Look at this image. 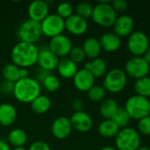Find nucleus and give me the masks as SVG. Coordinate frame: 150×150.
I'll use <instances>...</instances> for the list:
<instances>
[{
	"instance_id": "47",
	"label": "nucleus",
	"mask_w": 150,
	"mask_h": 150,
	"mask_svg": "<svg viewBox=\"0 0 150 150\" xmlns=\"http://www.w3.org/2000/svg\"><path fill=\"white\" fill-rule=\"evenodd\" d=\"M11 150H27V149H25V148H23V147H19V148H14V149H12Z\"/></svg>"
},
{
	"instance_id": "26",
	"label": "nucleus",
	"mask_w": 150,
	"mask_h": 150,
	"mask_svg": "<svg viewBox=\"0 0 150 150\" xmlns=\"http://www.w3.org/2000/svg\"><path fill=\"white\" fill-rule=\"evenodd\" d=\"M120 128L111 120H105L98 126V133L104 138H114L118 134Z\"/></svg>"
},
{
	"instance_id": "34",
	"label": "nucleus",
	"mask_w": 150,
	"mask_h": 150,
	"mask_svg": "<svg viewBox=\"0 0 150 150\" xmlns=\"http://www.w3.org/2000/svg\"><path fill=\"white\" fill-rule=\"evenodd\" d=\"M57 14L63 19H66L73 14V6L68 2H62L57 7Z\"/></svg>"
},
{
	"instance_id": "37",
	"label": "nucleus",
	"mask_w": 150,
	"mask_h": 150,
	"mask_svg": "<svg viewBox=\"0 0 150 150\" xmlns=\"http://www.w3.org/2000/svg\"><path fill=\"white\" fill-rule=\"evenodd\" d=\"M14 85L15 83H11L9 81H4L0 84V92L4 95V96H9V95H13V91H14Z\"/></svg>"
},
{
	"instance_id": "22",
	"label": "nucleus",
	"mask_w": 150,
	"mask_h": 150,
	"mask_svg": "<svg viewBox=\"0 0 150 150\" xmlns=\"http://www.w3.org/2000/svg\"><path fill=\"white\" fill-rule=\"evenodd\" d=\"M17 118L16 108L9 103H3L0 105V125L3 127H9L12 125Z\"/></svg>"
},
{
	"instance_id": "30",
	"label": "nucleus",
	"mask_w": 150,
	"mask_h": 150,
	"mask_svg": "<svg viewBox=\"0 0 150 150\" xmlns=\"http://www.w3.org/2000/svg\"><path fill=\"white\" fill-rule=\"evenodd\" d=\"M111 120L121 129V128L127 127V126L131 120V118L128 115V113L126 112V111L125 110V108L118 107L117 112L115 113V115L113 116Z\"/></svg>"
},
{
	"instance_id": "43",
	"label": "nucleus",
	"mask_w": 150,
	"mask_h": 150,
	"mask_svg": "<svg viewBox=\"0 0 150 150\" xmlns=\"http://www.w3.org/2000/svg\"><path fill=\"white\" fill-rule=\"evenodd\" d=\"M0 150H11V147L7 142L0 139Z\"/></svg>"
},
{
	"instance_id": "18",
	"label": "nucleus",
	"mask_w": 150,
	"mask_h": 150,
	"mask_svg": "<svg viewBox=\"0 0 150 150\" xmlns=\"http://www.w3.org/2000/svg\"><path fill=\"white\" fill-rule=\"evenodd\" d=\"M49 4L43 0H35L30 3L27 8L29 19L41 23L49 13Z\"/></svg>"
},
{
	"instance_id": "21",
	"label": "nucleus",
	"mask_w": 150,
	"mask_h": 150,
	"mask_svg": "<svg viewBox=\"0 0 150 150\" xmlns=\"http://www.w3.org/2000/svg\"><path fill=\"white\" fill-rule=\"evenodd\" d=\"M84 69L88 70L95 79L104 77V76L108 72V67L106 62L99 57L93 59L91 62H87L84 65Z\"/></svg>"
},
{
	"instance_id": "3",
	"label": "nucleus",
	"mask_w": 150,
	"mask_h": 150,
	"mask_svg": "<svg viewBox=\"0 0 150 150\" xmlns=\"http://www.w3.org/2000/svg\"><path fill=\"white\" fill-rule=\"evenodd\" d=\"M91 18L98 25L110 27L113 25L116 18H118V14L112 8L111 3L99 2L93 7Z\"/></svg>"
},
{
	"instance_id": "38",
	"label": "nucleus",
	"mask_w": 150,
	"mask_h": 150,
	"mask_svg": "<svg viewBox=\"0 0 150 150\" xmlns=\"http://www.w3.org/2000/svg\"><path fill=\"white\" fill-rule=\"evenodd\" d=\"M111 4L117 13L124 12L127 9V6H128L127 2L126 0H115L113 2H111Z\"/></svg>"
},
{
	"instance_id": "42",
	"label": "nucleus",
	"mask_w": 150,
	"mask_h": 150,
	"mask_svg": "<svg viewBox=\"0 0 150 150\" xmlns=\"http://www.w3.org/2000/svg\"><path fill=\"white\" fill-rule=\"evenodd\" d=\"M19 77H20V79L29 77V72H28L27 69H25V68L19 69Z\"/></svg>"
},
{
	"instance_id": "32",
	"label": "nucleus",
	"mask_w": 150,
	"mask_h": 150,
	"mask_svg": "<svg viewBox=\"0 0 150 150\" xmlns=\"http://www.w3.org/2000/svg\"><path fill=\"white\" fill-rule=\"evenodd\" d=\"M106 91L103 86L100 85H94L88 91V98L93 102H100L104 100V98L106 96Z\"/></svg>"
},
{
	"instance_id": "36",
	"label": "nucleus",
	"mask_w": 150,
	"mask_h": 150,
	"mask_svg": "<svg viewBox=\"0 0 150 150\" xmlns=\"http://www.w3.org/2000/svg\"><path fill=\"white\" fill-rule=\"evenodd\" d=\"M138 133L143 135H150V117L146 116L138 121Z\"/></svg>"
},
{
	"instance_id": "10",
	"label": "nucleus",
	"mask_w": 150,
	"mask_h": 150,
	"mask_svg": "<svg viewBox=\"0 0 150 150\" xmlns=\"http://www.w3.org/2000/svg\"><path fill=\"white\" fill-rule=\"evenodd\" d=\"M149 40L143 32H133L127 40V48L134 56H143L149 47Z\"/></svg>"
},
{
	"instance_id": "25",
	"label": "nucleus",
	"mask_w": 150,
	"mask_h": 150,
	"mask_svg": "<svg viewBox=\"0 0 150 150\" xmlns=\"http://www.w3.org/2000/svg\"><path fill=\"white\" fill-rule=\"evenodd\" d=\"M31 109L36 114L46 113L51 107V100L46 95H40L30 103Z\"/></svg>"
},
{
	"instance_id": "35",
	"label": "nucleus",
	"mask_w": 150,
	"mask_h": 150,
	"mask_svg": "<svg viewBox=\"0 0 150 150\" xmlns=\"http://www.w3.org/2000/svg\"><path fill=\"white\" fill-rule=\"evenodd\" d=\"M68 55H69L68 58L76 64L83 62L86 58V55L81 47H72Z\"/></svg>"
},
{
	"instance_id": "8",
	"label": "nucleus",
	"mask_w": 150,
	"mask_h": 150,
	"mask_svg": "<svg viewBox=\"0 0 150 150\" xmlns=\"http://www.w3.org/2000/svg\"><path fill=\"white\" fill-rule=\"evenodd\" d=\"M149 70L150 64L142 56H133L126 62L124 71L126 76L137 80L147 76Z\"/></svg>"
},
{
	"instance_id": "4",
	"label": "nucleus",
	"mask_w": 150,
	"mask_h": 150,
	"mask_svg": "<svg viewBox=\"0 0 150 150\" xmlns=\"http://www.w3.org/2000/svg\"><path fill=\"white\" fill-rule=\"evenodd\" d=\"M115 145L118 150H137L141 147V135L132 127L121 128L115 137Z\"/></svg>"
},
{
	"instance_id": "1",
	"label": "nucleus",
	"mask_w": 150,
	"mask_h": 150,
	"mask_svg": "<svg viewBox=\"0 0 150 150\" xmlns=\"http://www.w3.org/2000/svg\"><path fill=\"white\" fill-rule=\"evenodd\" d=\"M38 47L35 44L19 41L16 43L11 52V63L19 68L27 69L37 63Z\"/></svg>"
},
{
	"instance_id": "33",
	"label": "nucleus",
	"mask_w": 150,
	"mask_h": 150,
	"mask_svg": "<svg viewBox=\"0 0 150 150\" xmlns=\"http://www.w3.org/2000/svg\"><path fill=\"white\" fill-rule=\"evenodd\" d=\"M93 13V6L88 2H80L75 6V14L87 19L91 18Z\"/></svg>"
},
{
	"instance_id": "15",
	"label": "nucleus",
	"mask_w": 150,
	"mask_h": 150,
	"mask_svg": "<svg viewBox=\"0 0 150 150\" xmlns=\"http://www.w3.org/2000/svg\"><path fill=\"white\" fill-rule=\"evenodd\" d=\"M70 121L72 127V129L80 133H87L93 127V120L91 116L84 112H75L70 118Z\"/></svg>"
},
{
	"instance_id": "31",
	"label": "nucleus",
	"mask_w": 150,
	"mask_h": 150,
	"mask_svg": "<svg viewBox=\"0 0 150 150\" xmlns=\"http://www.w3.org/2000/svg\"><path fill=\"white\" fill-rule=\"evenodd\" d=\"M41 84L48 92H55L60 88V80L57 76L50 73Z\"/></svg>"
},
{
	"instance_id": "19",
	"label": "nucleus",
	"mask_w": 150,
	"mask_h": 150,
	"mask_svg": "<svg viewBox=\"0 0 150 150\" xmlns=\"http://www.w3.org/2000/svg\"><path fill=\"white\" fill-rule=\"evenodd\" d=\"M102 50L108 53L118 51L121 47V39L114 33H105L99 40Z\"/></svg>"
},
{
	"instance_id": "44",
	"label": "nucleus",
	"mask_w": 150,
	"mask_h": 150,
	"mask_svg": "<svg viewBox=\"0 0 150 150\" xmlns=\"http://www.w3.org/2000/svg\"><path fill=\"white\" fill-rule=\"evenodd\" d=\"M142 57H143V58H144V59H145V60L150 64V47H149V49L147 50V52L144 54V55H143Z\"/></svg>"
},
{
	"instance_id": "16",
	"label": "nucleus",
	"mask_w": 150,
	"mask_h": 150,
	"mask_svg": "<svg viewBox=\"0 0 150 150\" xmlns=\"http://www.w3.org/2000/svg\"><path fill=\"white\" fill-rule=\"evenodd\" d=\"M65 28L68 33L73 35H82L84 34L88 28V23L87 19L72 14L66 19H65Z\"/></svg>"
},
{
	"instance_id": "46",
	"label": "nucleus",
	"mask_w": 150,
	"mask_h": 150,
	"mask_svg": "<svg viewBox=\"0 0 150 150\" xmlns=\"http://www.w3.org/2000/svg\"><path fill=\"white\" fill-rule=\"evenodd\" d=\"M137 150H150V148L146 147V146H142V147H140Z\"/></svg>"
},
{
	"instance_id": "23",
	"label": "nucleus",
	"mask_w": 150,
	"mask_h": 150,
	"mask_svg": "<svg viewBox=\"0 0 150 150\" xmlns=\"http://www.w3.org/2000/svg\"><path fill=\"white\" fill-rule=\"evenodd\" d=\"M82 49L86 56L91 59H95L99 56L102 47L99 42V40L94 37H89L86 39L82 45Z\"/></svg>"
},
{
	"instance_id": "28",
	"label": "nucleus",
	"mask_w": 150,
	"mask_h": 150,
	"mask_svg": "<svg viewBox=\"0 0 150 150\" xmlns=\"http://www.w3.org/2000/svg\"><path fill=\"white\" fill-rule=\"evenodd\" d=\"M19 69L13 63H7L4 66L2 69V75L5 81L11 83H16L20 79L19 77Z\"/></svg>"
},
{
	"instance_id": "12",
	"label": "nucleus",
	"mask_w": 150,
	"mask_h": 150,
	"mask_svg": "<svg viewBox=\"0 0 150 150\" xmlns=\"http://www.w3.org/2000/svg\"><path fill=\"white\" fill-rule=\"evenodd\" d=\"M58 62L59 58L49 48L48 46L38 48L37 64L39 65L40 69L51 72L57 69Z\"/></svg>"
},
{
	"instance_id": "2",
	"label": "nucleus",
	"mask_w": 150,
	"mask_h": 150,
	"mask_svg": "<svg viewBox=\"0 0 150 150\" xmlns=\"http://www.w3.org/2000/svg\"><path fill=\"white\" fill-rule=\"evenodd\" d=\"M41 84L32 77L19 79L15 83L13 96L23 104H29L41 95Z\"/></svg>"
},
{
	"instance_id": "13",
	"label": "nucleus",
	"mask_w": 150,
	"mask_h": 150,
	"mask_svg": "<svg viewBox=\"0 0 150 150\" xmlns=\"http://www.w3.org/2000/svg\"><path fill=\"white\" fill-rule=\"evenodd\" d=\"M72 127L70 119L65 116L55 119L51 125V134L58 140L66 139L72 134Z\"/></svg>"
},
{
	"instance_id": "14",
	"label": "nucleus",
	"mask_w": 150,
	"mask_h": 150,
	"mask_svg": "<svg viewBox=\"0 0 150 150\" xmlns=\"http://www.w3.org/2000/svg\"><path fill=\"white\" fill-rule=\"evenodd\" d=\"M74 87L81 92H88L94 85L95 78L86 69H78L77 73L72 78Z\"/></svg>"
},
{
	"instance_id": "9",
	"label": "nucleus",
	"mask_w": 150,
	"mask_h": 150,
	"mask_svg": "<svg viewBox=\"0 0 150 150\" xmlns=\"http://www.w3.org/2000/svg\"><path fill=\"white\" fill-rule=\"evenodd\" d=\"M41 28L42 35L51 39L63 34V32L65 29V19L59 17L57 13H50L41 22Z\"/></svg>"
},
{
	"instance_id": "48",
	"label": "nucleus",
	"mask_w": 150,
	"mask_h": 150,
	"mask_svg": "<svg viewBox=\"0 0 150 150\" xmlns=\"http://www.w3.org/2000/svg\"><path fill=\"white\" fill-rule=\"evenodd\" d=\"M149 117H150V111H149Z\"/></svg>"
},
{
	"instance_id": "17",
	"label": "nucleus",
	"mask_w": 150,
	"mask_h": 150,
	"mask_svg": "<svg viewBox=\"0 0 150 150\" xmlns=\"http://www.w3.org/2000/svg\"><path fill=\"white\" fill-rule=\"evenodd\" d=\"M112 27L114 31L113 33L117 34L119 38L129 36L133 31V27H134L133 18L126 14L121 15L116 18Z\"/></svg>"
},
{
	"instance_id": "11",
	"label": "nucleus",
	"mask_w": 150,
	"mask_h": 150,
	"mask_svg": "<svg viewBox=\"0 0 150 150\" xmlns=\"http://www.w3.org/2000/svg\"><path fill=\"white\" fill-rule=\"evenodd\" d=\"M48 47L58 58H64L69 54L73 46L69 37L65 34H60L51 38Z\"/></svg>"
},
{
	"instance_id": "45",
	"label": "nucleus",
	"mask_w": 150,
	"mask_h": 150,
	"mask_svg": "<svg viewBox=\"0 0 150 150\" xmlns=\"http://www.w3.org/2000/svg\"><path fill=\"white\" fill-rule=\"evenodd\" d=\"M100 150H118L116 148H113V147H111V146H106V147H103Z\"/></svg>"
},
{
	"instance_id": "29",
	"label": "nucleus",
	"mask_w": 150,
	"mask_h": 150,
	"mask_svg": "<svg viewBox=\"0 0 150 150\" xmlns=\"http://www.w3.org/2000/svg\"><path fill=\"white\" fill-rule=\"evenodd\" d=\"M134 91L136 95L149 98L150 97V76L137 79L134 83Z\"/></svg>"
},
{
	"instance_id": "7",
	"label": "nucleus",
	"mask_w": 150,
	"mask_h": 150,
	"mask_svg": "<svg viewBox=\"0 0 150 150\" xmlns=\"http://www.w3.org/2000/svg\"><path fill=\"white\" fill-rule=\"evenodd\" d=\"M42 35L41 23L32 19L24 20L17 30V36L19 41L35 44Z\"/></svg>"
},
{
	"instance_id": "24",
	"label": "nucleus",
	"mask_w": 150,
	"mask_h": 150,
	"mask_svg": "<svg viewBox=\"0 0 150 150\" xmlns=\"http://www.w3.org/2000/svg\"><path fill=\"white\" fill-rule=\"evenodd\" d=\"M8 144L14 147H23L27 141V134L21 128H13L8 134Z\"/></svg>"
},
{
	"instance_id": "27",
	"label": "nucleus",
	"mask_w": 150,
	"mask_h": 150,
	"mask_svg": "<svg viewBox=\"0 0 150 150\" xmlns=\"http://www.w3.org/2000/svg\"><path fill=\"white\" fill-rule=\"evenodd\" d=\"M118 109V103L112 98H106L102 101L99 111L101 115L106 120H111Z\"/></svg>"
},
{
	"instance_id": "6",
	"label": "nucleus",
	"mask_w": 150,
	"mask_h": 150,
	"mask_svg": "<svg viewBox=\"0 0 150 150\" xmlns=\"http://www.w3.org/2000/svg\"><path fill=\"white\" fill-rule=\"evenodd\" d=\"M127 83V76L125 71L118 68L111 69L108 70L106 75L104 76L103 87L106 91L111 93H119L121 92Z\"/></svg>"
},
{
	"instance_id": "39",
	"label": "nucleus",
	"mask_w": 150,
	"mask_h": 150,
	"mask_svg": "<svg viewBox=\"0 0 150 150\" xmlns=\"http://www.w3.org/2000/svg\"><path fill=\"white\" fill-rule=\"evenodd\" d=\"M27 150H51L50 147L44 142L37 141L33 142Z\"/></svg>"
},
{
	"instance_id": "5",
	"label": "nucleus",
	"mask_w": 150,
	"mask_h": 150,
	"mask_svg": "<svg viewBox=\"0 0 150 150\" xmlns=\"http://www.w3.org/2000/svg\"><path fill=\"white\" fill-rule=\"evenodd\" d=\"M125 110L133 120H141L149 116L150 111V100L147 98L133 95L126 102Z\"/></svg>"
},
{
	"instance_id": "41",
	"label": "nucleus",
	"mask_w": 150,
	"mask_h": 150,
	"mask_svg": "<svg viewBox=\"0 0 150 150\" xmlns=\"http://www.w3.org/2000/svg\"><path fill=\"white\" fill-rule=\"evenodd\" d=\"M51 72L50 71H47V70H44V69H39L38 72L36 73V77L34 78L40 84L42 83V82L50 74Z\"/></svg>"
},
{
	"instance_id": "20",
	"label": "nucleus",
	"mask_w": 150,
	"mask_h": 150,
	"mask_svg": "<svg viewBox=\"0 0 150 150\" xmlns=\"http://www.w3.org/2000/svg\"><path fill=\"white\" fill-rule=\"evenodd\" d=\"M57 72L60 76L65 79H72L78 71V66L68 57L61 58L57 66Z\"/></svg>"
},
{
	"instance_id": "40",
	"label": "nucleus",
	"mask_w": 150,
	"mask_h": 150,
	"mask_svg": "<svg viewBox=\"0 0 150 150\" xmlns=\"http://www.w3.org/2000/svg\"><path fill=\"white\" fill-rule=\"evenodd\" d=\"M72 107L73 108V110H74L75 112L83 111L84 103H83L82 99L80 98H74L72 100Z\"/></svg>"
}]
</instances>
